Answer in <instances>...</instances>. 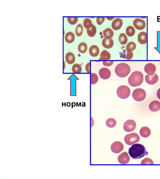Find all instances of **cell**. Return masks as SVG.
<instances>
[{
	"instance_id": "1",
	"label": "cell",
	"mask_w": 160,
	"mask_h": 179,
	"mask_svg": "<svg viewBox=\"0 0 160 179\" xmlns=\"http://www.w3.org/2000/svg\"><path fill=\"white\" fill-rule=\"evenodd\" d=\"M128 153L133 159H141L145 155H148L144 146L139 143H136L133 145L128 150Z\"/></svg>"
},
{
	"instance_id": "2",
	"label": "cell",
	"mask_w": 160,
	"mask_h": 179,
	"mask_svg": "<svg viewBox=\"0 0 160 179\" xmlns=\"http://www.w3.org/2000/svg\"><path fill=\"white\" fill-rule=\"evenodd\" d=\"M144 80L143 73L139 71L133 72L128 79V83L132 87H136L141 85Z\"/></svg>"
},
{
	"instance_id": "3",
	"label": "cell",
	"mask_w": 160,
	"mask_h": 179,
	"mask_svg": "<svg viewBox=\"0 0 160 179\" xmlns=\"http://www.w3.org/2000/svg\"><path fill=\"white\" fill-rule=\"evenodd\" d=\"M131 71L130 66L126 63H120L117 65L115 68L116 75L120 77H127Z\"/></svg>"
},
{
	"instance_id": "4",
	"label": "cell",
	"mask_w": 160,
	"mask_h": 179,
	"mask_svg": "<svg viewBox=\"0 0 160 179\" xmlns=\"http://www.w3.org/2000/svg\"><path fill=\"white\" fill-rule=\"evenodd\" d=\"M130 89L126 85H121L117 89V95L121 99H126L130 96Z\"/></svg>"
},
{
	"instance_id": "5",
	"label": "cell",
	"mask_w": 160,
	"mask_h": 179,
	"mask_svg": "<svg viewBox=\"0 0 160 179\" xmlns=\"http://www.w3.org/2000/svg\"><path fill=\"white\" fill-rule=\"evenodd\" d=\"M146 93L145 91L142 88L136 89L132 93V97L137 102H141L146 98Z\"/></svg>"
},
{
	"instance_id": "6",
	"label": "cell",
	"mask_w": 160,
	"mask_h": 179,
	"mask_svg": "<svg viewBox=\"0 0 160 179\" xmlns=\"http://www.w3.org/2000/svg\"><path fill=\"white\" fill-rule=\"evenodd\" d=\"M140 140L139 135L136 133H132L127 135L124 137L125 142L128 145H132L138 142Z\"/></svg>"
},
{
	"instance_id": "7",
	"label": "cell",
	"mask_w": 160,
	"mask_h": 179,
	"mask_svg": "<svg viewBox=\"0 0 160 179\" xmlns=\"http://www.w3.org/2000/svg\"><path fill=\"white\" fill-rule=\"evenodd\" d=\"M136 124L134 120H127L124 124V129L127 132L134 131L135 129Z\"/></svg>"
},
{
	"instance_id": "8",
	"label": "cell",
	"mask_w": 160,
	"mask_h": 179,
	"mask_svg": "<svg viewBox=\"0 0 160 179\" xmlns=\"http://www.w3.org/2000/svg\"><path fill=\"white\" fill-rule=\"evenodd\" d=\"M124 146L123 143L119 141L113 143L111 146V149L113 153L118 154L124 149Z\"/></svg>"
},
{
	"instance_id": "9",
	"label": "cell",
	"mask_w": 160,
	"mask_h": 179,
	"mask_svg": "<svg viewBox=\"0 0 160 179\" xmlns=\"http://www.w3.org/2000/svg\"><path fill=\"white\" fill-rule=\"evenodd\" d=\"M133 25L136 29L139 30H142L146 28V23L142 19L137 18L133 22Z\"/></svg>"
},
{
	"instance_id": "10",
	"label": "cell",
	"mask_w": 160,
	"mask_h": 179,
	"mask_svg": "<svg viewBox=\"0 0 160 179\" xmlns=\"http://www.w3.org/2000/svg\"><path fill=\"white\" fill-rule=\"evenodd\" d=\"M99 74L101 79L103 80H107L110 78L111 75V72L108 68H102L100 70Z\"/></svg>"
},
{
	"instance_id": "11",
	"label": "cell",
	"mask_w": 160,
	"mask_h": 179,
	"mask_svg": "<svg viewBox=\"0 0 160 179\" xmlns=\"http://www.w3.org/2000/svg\"><path fill=\"white\" fill-rule=\"evenodd\" d=\"M158 80V76L155 73L152 75H147L145 77V80L146 83L150 85L155 84L157 82Z\"/></svg>"
},
{
	"instance_id": "12",
	"label": "cell",
	"mask_w": 160,
	"mask_h": 179,
	"mask_svg": "<svg viewBox=\"0 0 160 179\" xmlns=\"http://www.w3.org/2000/svg\"><path fill=\"white\" fill-rule=\"evenodd\" d=\"M114 44V41L112 38L110 37H105L102 42L103 46L104 48L107 49L111 48Z\"/></svg>"
},
{
	"instance_id": "13",
	"label": "cell",
	"mask_w": 160,
	"mask_h": 179,
	"mask_svg": "<svg viewBox=\"0 0 160 179\" xmlns=\"http://www.w3.org/2000/svg\"><path fill=\"white\" fill-rule=\"evenodd\" d=\"M144 70L148 75H153L156 71V67L153 64H148L144 67Z\"/></svg>"
},
{
	"instance_id": "14",
	"label": "cell",
	"mask_w": 160,
	"mask_h": 179,
	"mask_svg": "<svg viewBox=\"0 0 160 179\" xmlns=\"http://www.w3.org/2000/svg\"><path fill=\"white\" fill-rule=\"evenodd\" d=\"M118 161L122 164H126L130 161V158L126 152H124L119 156Z\"/></svg>"
},
{
	"instance_id": "15",
	"label": "cell",
	"mask_w": 160,
	"mask_h": 179,
	"mask_svg": "<svg viewBox=\"0 0 160 179\" xmlns=\"http://www.w3.org/2000/svg\"><path fill=\"white\" fill-rule=\"evenodd\" d=\"M123 24V22L122 19L119 18H116L112 22V28L115 30H119L122 28Z\"/></svg>"
},
{
	"instance_id": "16",
	"label": "cell",
	"mask_w": 160,
	"mask_h": 179,
	"mask_svg": "<svg viewBox=\"0 0 160 179\" xmlns=\"http://www.w3.org/2000/svg\"><path fill=\"white\" fill-rule=\"evenodd\" d=\"M150 110L153 112L157 111L160 110V102L157 100H154L149 105Z\"/></svg>"
},
{
	"instance_id": "17",
	"label": "cell",
	"mask_w": 160,
	"mask_h": 179,
	"mask_svg": "<svg viewBox=\"0 0 160 179\" xmlns=\"http://www.w3.org/2000/svg\"><path fill=\"white\" fill-rule=\"evenodd\" d=\"M89 52L90 55L92 57H96L99 54L100 50L98 46L95 45H93L90 48Z\"/></svg>"
},
{
	"instance_id": "18",
	"label": "cell",
	"mask_w": 160,
	"mask_h": 179,
	"mask_svg": "<svg viewBox=\"0 0 160 179\" xmlns=\"http://www.w3.org/2000/svg\"><path fill=\"white\" fill-rule=\"evenodd\" d=\"M138 41L140 44H144L147 42V34L146 32H140L138 36Z\"/></svg>"
},
{
	"instance_id": "19",
	"label": "cell",
	"mask_w": 160,
	"mask_h": 179,
	"mask_svg": "<svg viewBox=\"0 0 160 179\" xmlns=\"http://www.w3.org/2000/svg\"><path fill=\"white\" fill-rule=\"evenodd\" d=\"M151 130L150 128L147 127H142L140 130V134L144 138L149 137L151 134Z\"/></svg>"
},
{
	"instance_id": "20",
	"label": "cell",
	"mask_w": 160,
	"mask_h": 179,
	"mask_svg": "<svg viewBox=\"0 0 160 179\" xmlns=\"http://www.w3.org/2000/svg\"><path fill=\"white\" fill-rule=\"evenodd\" d=\"M65 60L68 64H72L75 63L76 60L75 56L72 53L69 52L66 55Z\"/></svg>"
},
{
	"instance_id": "21",
	"label": "cell",
	"mask_w": 160,
	"mask_h": 179,
	"mask_svg": "<svg viewBox=\"0 0 160 179\" xmlns=\"http://www.w3.org/2000/svg\"><path fill=\"white\" fill-rule=\"evenodd\" d=\"M65 39L66 42L71 44L75 40V34L72 32H68L65 35Z\"/></svg>"
},
{
	"instance_id": "22",
	"label": "cell",
	"mask_w": 160,
	"mask_h": 179,
	"mask_svg": "<svg viewBox=\"0 0 160 179\" xmlns=\"http://www.w3.org/2000/svg\"><path fill=\"white\" fill-rule=\"evenodd\" d=\"M99 60H109L111 58V55L110 53L106 50H103L100 55Z\"/></svg>"
},
{
	"instance_id": "23",
	"label": "cell",
	"mask_w": 160,
	"mask_h": 179,
	"mask_svg": "<svg viewBox=\"0 0 160 179\" xmlns=\"http://www.w3.org/2000/svg\"><path fill=\"white\" fill-rule=\"evenodd\" d=\"M78 50L81 53H84L87 52V45L85 43L82 42L78 46Z\"/></svg>"
},
{
	"instance_id": "24",
	"label": "cell",
	"mask_w": 160,
	"mask_h": 179,
	"mask_svg": "<svg viewBox=\"0 0 160 179\" xmlns=\"http://www.w3.org/2000/svg\"><path fill=\"white\" fill-rule=\"evenodd\" d=\"M119 41L122 45L126 44L128 41V38L126 35L124 33H121L119 37Z\"/></svg>"
},
{
	"instance_id": "25",
	"label": "cell",
	"mask_w": 160,
	"mask_h": 179,
	"mask_svg": "<svg viewBox=\"0 0 160 179\" xmlns=\"http://www.w3.org/2000/svg\"><path fill=\"white\" fill-rule=\"evenodd\" d=\"M106 126L109 128H113L115 127L116 124V120L113 118L108 119L106 122Z\"/></svg>"
},
{
	"instance_id": "26",
	"label": "cell",
	"mask_w": 160,
	"mask_h": 179,
	"mask_svg": "<svg viewBox=\"0 0 160 179\" xmlns=\"http://www.w3.org/2000/svg\"><path fill=\"white\" fill-rule=\"evenodd\" d=\"M104 36L105 37H110L112 38L114 36V33L110 28H107L103 31Z\"/></svg>"
},
{
	"instance_id": "27",
	"label": "cell",
	"mask_w": 160,
	"mask_h": 179,
	"mask_svg": "<svg viewBox=\"0 0 160 179\" xmlns=\"http://www.w3.org/2000/svg\"><path fill=\"white\" fill-rule=\"evenodd\" d=\"M126 32L128 36L132 37L135 33V31L134 27L132 26H129L126 28Z\"/></svg>"
},
{
	"instance_id": "28",
	"label": "cell",
	"mask_w": 160,
	"mask_h": 179,
	"mask_svg": "<svg viewBox=\"0 0 160 179\" xmlns=\"http://www.w3.org/2000/svg\"><path fill=\"white\" fill-rule=\"evenodd\" d=\"M83 25L85 28L87 29H91L93 25L90 19L88 18H86L84 19Z\"/></svg>"
},
{
	"instance_id": "29",
	"label": "cell",
	"mask_w": 160,
	"mask_h": 179,
	"mask_svg": "<svg viewBox=\"0 0 160 179\" xmlns=\"http://www.w3.org/2000/svg\"><path fill=\"white\" fill-rule=\"evenodd\" d=\"M136 48V45L133 42H131L128 43L126 46V50L127 52H132Z\"/></svg>"
},
{
	"instance_id": "30",
	"label": "cell",
	"mask_w": 160,
	"mask_h": 179,
	"mask_svg": "<svg viewBox=\"0 0 160 179\" xmlns=\"http://www.w3.org/2000/svg\"><path fill=\"white\" fill-rule=\"evenodd\" d=\"M83 31V28L82 25L81 24L78 25L76 29V36L78 37L81 36Z\"/></svg>"
},
{
	"instance_id": "31",
	"label": "cell",
	"mask_w": 160,
	"mask_h": 179,
	"mask_svg": "<svg viewBox=\"0 0 160 179\" xmlns=\"http://www.w3.org/2000/svg\"><path fill=\"white\" fill-rule=\"evenodd\" d=\"M87 33L88 36L90 37H94L96 33V29L95 27L93 25L92 28L90 29H87Z\"/></svg>"
},
{
	"instance_id": "32",
	"label": "cell",
	"mask_w": 160,
	"mask_h": 179,
	"mask_svg": "<svg viewBox=\"0 0 160 179\" xmlns=\"http://www.w3.org/2000/svg\"><path fill=\"white\" fill-rule=\"evenodd\" d=\"M72 70L73 73H80L82 71L81 66L78 64H75L73 65Z\"/></svg>"
},
{
	"instance_id": "33",
	"label": "cell",
	"mask_w": 160,
	"mask_h": 179,
	"mask_svg": "<svg viewBox=\"0 0 160 179\" xmlns=\"http://www.w3.org/2000/svg\"><path fill=\"white\" fill-rule=\"evenodd\" d=\"M98 77L96 74L92 73L91 74V84L94 85L96 84L98 81Z\"/></svg>"
},
{
	"instance_id": "34",
	"label": "cell",
	"mask_w": 160,
	"mask_h": 179,
	"mask_svg": "<svg viewBox=\"0 0 160 179\" xmlns=\"http://www.w3.org/2000/svg\"><path fill=\"white\" fill-rule=\"evenodd\" d=\"M141 164H154V163L152 159L149 158L144 159L141 162Z\"/></svg>"
},
{
	"instance_id": "35",
	"label": "cell",
	"mask_w": 160,
	"mask_h": 179,
	"mask_svg": "<svg viewBox=\"0 0 160 179\" xmlns=\"http://www.w3.org/2000/svg\"><path fill=\"white\" fill-rule=\"evenodd\" d=\"M67 20L70 24L74 25L76 24L78 21V18H68Z\"/></svg>"
},
{
	"instance_id": "36",
	"label": "cell",
	"mask_w": 160,
	"mask_h": 179,
	"mask_svg": "<svg viewBox=\"0 0 160 179\" xmlns=\"http://www.w3.org/2000/svg\"><path fill=\"white\" fill-rule=\"evenodd\" d=\"M133 56V53L132 52H127L126 59L128 60H130L132 59Z\"/></svg>"
},
{
	"instance_id": "37",
	"label": "cell",
	"mask_w": 160,
	"mask_h": 179,
	"mask_svg": "<svg viewBox=\"0 0 160 179\" xmlns=\"http://www.w3.org/2000/svg\"><path fill=\"white\" fill-rule=\"evenodd\" d=\"M105 19L104 18H97L96 19L97 24L99 25H102L104 22Z\"/></svg>"
},
{
	"instance_id": "38",
	"label": "cell",
	"mask_w": 160,
	"mask_h": 179,
	"mask_svg": "<svg viewBox=\"0 0 160 179\" xmlns=\"http://www.w3.org/2000/svg\"><path fill=\"white\" fill-rule=\"evenodd\" d=\"M113 63H114V61H103V65L105 66H108V67H109V66H110L112 65Z\"/></svg>"
},
{
	"instance_id": "39",
	"label": "cell",
	"mask_w": 160,
	"mask_h": 179,
	"mask_svg": "<svg viewBox=\"0 0 160 179\" xmlns=\"http://www.w3.org/2000/svg\"><path fill=\"white\" fill-rule=\"evenodd\" d=\"M90 63L89 62L85 66L86 71L88 73L90 72Z\"/></svg>"
},
{
	"instance_id": "40",
	"label": "cell",
	"mask_w": 160,
	"mask_h": 179,
	"mask_svg": "<svg viewBox=\"0 0 160 179\" xmlns=\"http://www.w3.org/2000/svg\"><path fill=\"white\" fill-rule=\"evenodd\" d=\"M157 95L158 99L160 100V88L158 89L157 91Z\"/></svg>"
},
{
	"instance_id": "41",
	"label": "cell",
	"mask_w": 160,
	"mask_h": 179,
	"mask_svg": "<svg viewBox=\"0 0 160 179\" xmlns=\"http://www.w3.org/2000/svg\"><path fill=\"white\" fill-rule=\"evenodd\" d=\"M107 18L108 20H113L114 18Z\"/></svg>"
}]
</instances>
